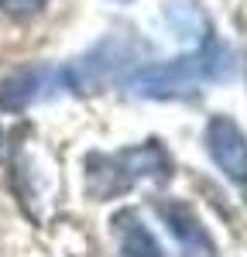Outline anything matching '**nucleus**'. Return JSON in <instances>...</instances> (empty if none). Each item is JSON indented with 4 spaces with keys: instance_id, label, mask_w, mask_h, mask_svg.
Masks as SVG:
<instances>
[{
    "instance_id": "5",
    "label": "nucleus",
    "mask_w": 247,
    "mask_h": 257,
    "mask_svg": "<svg viewBox=\"0 0 247 257\" xmlns=\"http://www.w3.org/2000/svg\"><path fill=\"white\" fill-rule=\"evenodd\" d=\"M62 86H65V79H62V69H55V65H35V69L14 72L11 79L0 82V110L21 113L31 103L55 96Z\"/></svg>"
},
{
    "instance_id": "1",
    "label": "nucleus",
    "mask_w": 247,
    "mask_h": 257,
    "mask_svg": "<svg viewBox=\"0 0 247 257\" xmlns=\"http://www.w3.org/2000/svg\"><path fill=\"white\" fill-rule=\"evenodd\" d=\"M233 76V55L216 38H203V45L175 62H155L141 65L134 76H127V86L134 96L144 99H182L199 93L203 82H223Z\"/></svg>"
},
{
    "instance_id": "2",
    "label": "nucleus",
    "mask_w": 247,
    "mask_h": 257,
    "mask_svg": "<svg viewBox=\"0 0 247 257\" xmlns=\"http://www.w3.org/2000/svg\"><path fill=\"white\" fill-rule=\"evenodd\" d=\"M165 178H172V158L158 141L124 148L117 155L86 158V189L96 199L120 196L138 182H165Z\"/></svg>"
},
{
    "instance_id": "6",
    "label": "nucleus",
    "mask_w": 247,
    "mask_h": 257,
    "mask_svg": "<svg viewBox=\"0 0 247 257\" xmlns=\"http://www.w3.org/2000/svg\"><path fill=\"white\" fill-rule=\"evenodd\" d=\"M158 216L168 223L172 237L182 243L189 257H213V240L203 230V223L196 219V213L182 206V202H158Z\"/></svg>"
},
{
    "instance_id": "11",
    "label": "nucleus",
    "mask_w": 247,
    "mask_h": 257,
    "mask_svg": "<svg viewBox=\"0 0 247 257\" xmlns=\"http://www.w3.org/2000/svg\"><path fill=\"white\" fill-rule=\"evenodd\" d=\"M0 138H4V134H0Z\"/></svg>"
},
{
    "instance_id": "8",
    "label": "nucleus",
    "mask_w": 247,
    "mask_h": 257,
    "mask_svg": "<svg viewBox=\"0 0 247 257\" xmlns=\"http://www.w3.org/2000/svg\"><path fill=\"white\" fill-rule=\"evenodd\" d=\"M165 18L175 21V28H179L182 35H196V28L203 24V21H199V11H196V7H189V4H182V0L165 4Z\"/></svg>"
},
{
    "instance_id": "7",
    "label": "nucleus",
    "mask_w": 247,
    "mask_h": 257,
    "mask_svg": "<svg viewBox=\"0 0 247 257\" xmlns=\"http://www.w3.org/2000/svg\"><path fill=\"white\" fill-rule=\"evenodd\" d=\"M113 233H117V243H120L124 257H162V243L155 240V233L141 223V216L134 209H124L113 216Z\"/></svg>"
},
{
    "instance_id": "3",
    "label": "nucleus",
    "mask_w": 247,
    "mask_h": 257,
    "mask_svg": "<svg viewBox=\"0 0 247 257\" xmlns=\"http://www.w3.org/2000/svg\"><path fill=\"white\" fill-rule=\"evenodd\" d=\"M141 55V45L124 35H110L103 38L89 55L76 59L72 65L62 69V79L65 89H76V93H100L103 86H110L113 79H124V72L131 65H138Z\"/></svg>"
},
{
    "instance_id": "9",
    "label": "nucleus",
    "mask_w": 247,
    "mask_h": 257,
    "mask_svg": "<svg viewBox=\"0 0 247 257\" xmlns=\"http://www.w3.org/2000/svg\"><path fill=\"white\" fill-rule=\"evenodd\" d=\"M45 4L48 0H0L4 14H11V18H35L45 11Z\"/></svg>"
},
{
    "instance_id": "10",
    "label": "nucleus",
    "mask_w": 247,
    "mask_h": 257,
    "mask_svg": "<svg viewBox=\"0 0 247 257\" xmlns=\"http://www.w3.org/2000/svg\"><path fill=\"white\" fill-rule=\"evenodd\" d=\"M120 4H127V0H120Z\"/></svg>"
},
{
    "instance_id": "4",
    "label": "nucleus",
    "mask_w": 247,
    "mask_h": 257,
    "mask_svg": "<svg viewBox=\"0 0 247 257\" xmlns=\"http://www.w3.org/2000/svg\"><path fill=\"white\" fill-rule=\"evenodd\" d=\"M206 151L226 178L247 182V134L233 117L220 113L206 123Z\"/></svg>"
}]
</instances>
